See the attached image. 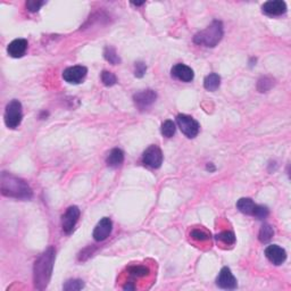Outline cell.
Returning <instances> with one entry per match:
<instances>
[{
  "mask_svg": "<svg viewBox=\"0 0 291 291\" xmlns=\"http://www.w3.org/2000/svg\"><path fill=\"white\" fill-rule=\"evenodd\" d=\"M55 248L49 247L47 250L39 256L34 263L33 268V281L38 290H43L50 281L54 262H55Z\"/></svg>",
  "mask_w": 291,
  "mask_h": 291,
  "instance_id": "6da1fadb",
  "label": "cell"
},
{
  "mask_svg": "<svg viewBox=\"0 0 291 291\" xmlns=\"http://www.w3.org/2000/svg\"><path fill=\"white\" fill-rule=\"evenodd\" d=\"M0 184L2 194L6 197L22 200H30L33 197V191L25 181L7 172L2 173Z\"/></svg>",
  "mask_w": 291,
  "mask_h": 291,
  "instance_id": "7a4b0ae2",
  "label": "cell"
},
{
  "mask_svg": "<svg viewBox=\"0 0 291 291\" xmlns=\"http://www.w3.org/2000/svg\"><path fill=\"white\" fill-rule=\"evenodd\" d=\"M223 24L221 21H214L209 27L200 31L194 37V42L199 46L214 48L223 38Z\"/></svg>",
  "mask_w": 291,
  "mask_h": 291,
  "instance_id": "3957f363",
  "label": "cell"
},
{
  "mask_svg": "<svg viewBox=\"0 0 291 291\" xmlns=\"http://www.w3.org/2000/svg\"><path fill=\"white\" fill-rule=\"evenodd\" d=\"M151 270L149 266L142 265V264H132L126 268L124 275H126L127 279L125 280L123 289L124 290H136V281L142 280V279H149L151 275Z\"/></svg>",
  "mask_w": 291,
  "mask_h": 291,
  "instance_id": "277c9868",
  "label": "cell"
},
{
  "mask_svg": "<svg viewBox=\"0 0 291 291\" xmlns=\"http://www.w3.org/2000/svg\"><path fill=\"white\" fill-rule=\"evenodd\" d=\"M236 208L246 215L254 216L258 220H264L269 216V208L263 205L255 204L250 198H240L236 203Z\"/></svg>",
  "mask_w": 291,
  "mask_h": 291,
  "instance_id": "5b68a950",
  "label": "cell"
},
{
  "mask_svg": "<svg viewBox=\"0 0 291 291\" xmlns=\"http://www.w3.org/2000/svg\"><path fill=\"white\" fill-rule=\"evenodd\" d=\"M5 124L9 129H16L21 124L23 118L22 103L18 100L14 99L6 106L5 111Z\"/></svg>",
  "mask_w": 291,
  "mask_h": 291,
  "instance_id": "8992f818",
  "label": "cell"
},
{
  "mask_svg": "<svg viewBox=\"0 0 291 291\" xmlns=\"http://www.w3.org/2000/svg\"><path fill=\"white\" fill-rule=\"evenodd\" d=\"M176 122L182 133H183L186 137H188L189 139L196 138L197 135L199 133V129H200L199 123L189 115L179 114L176 117Z\"/></svg>",
  "mask_w": 291,
  "mask_h": 291,
  "instance_id": "52a82bcc",
  "label": "cell"
},
{
  "mask_svg": "<svg viewBox=\"0 0 291 291\" xmlns=\"http://www.w3.org/2000/svg\"><path fill=\"white\" fill-rule=\"evenodd\" d=\"M142 163L151 169H160L163 164V152L161 148L156 145L148 147L142 155Z\"/></svg>",
  "mask_w": 291,
  "mask_h": 291,
  "instance_id": "ba28073f",
  "label": "cell"
},
{
  "mask_svg": "<svg viewBox=\"0 0 291 291\" xmlns=\"http://www.w3.org/2000/svg\"><path fill=\"white\" fill-rule=\"evenodd\" d=\"M80 218V209L77 206H71L66 209L62 218V228L66 234H71Z\"/></svg>",
  "mask_w": 291,
  "mask_h": 291,
  "instance_id": "9c48e42d",
  "label": "cell"
},
{
  "mask_svg": "<svg viewBox=\"0 0 291 291\" xmlns=\"http://www.w3.org/2000/svg\"><path fill=\"white\" fill-rule=\"evenodd\" d=\"M88 70L86 66L82 65H76L66 68L65 71L63 72V78L67 83H71V85H78L81 83L85 77L87 76Z\"/></svg>",
  "mask_w": 291,
  "mask_h": 291,
  "instance_id": "30bf717a",
  "label": "cell"
},
{
  "mask_svg": "<svg viewBox=\"0 0 291 291\" xmlns=\"http://www.w3.org/2000/svg\"><path fill=\"white\" fill-rule=\"evenodd\" d=\"M157 99V93L151 90V89H148V90H144L140 92H137L135 96H133V100L139 110L144 111L147 110L148 107H150L152 103L155 102Z\"/></svg>",
  "mask_w": 291,
  "mask_h": 291,
  "instance_id": "8fae6325",
  "label": "cell"
},
{
  "mask_svg": "<svg viewBox=\"0 0 291 291\" xmlns=\"http://www.w3.org/2000/svg\"><path fill=\"white\" fill-rule=\"evenodd\" d=\"M112 230H113L112 220L110 218H103L98 222L95 230H93V234H92L93 239L98 241V243L106 240L112 233Z\"/></svg>",
  "mask_w": 291,
  "mask_h": 291,
  "instance_id": "7c38bea8",
  "label": "cell"
},
{
  "mask_svg": "<svg viewBox=\"0 0 291 291\" xmlns=\"http://www.w3.org/2000/svg\"><path fill=\"white\" fill-rule=\"evenodd\" d=\"M216 284L222 289H228V290H233L238 287L236 279L233 277L231 270L229 268H226V266L221 270L219 277L216 279Z\"/></svg>",
  "mask_w": 291,
  "mask_h": 291,
  "instance_id": "4fadbf2b",
  "label": "cell"
},
{
  "mask_svg": "<svg viewBox=\"0 0 291 291\" xmlns=\"http://www.w3.org/2000/svg\"><path fill=\"white\" fill-rule=\"evenodd\" d=\"M265 256L266 258L274 265L283 264L285 259H287V253H285V250L278 245H270L269 247L265 249Z\"/></svg>",
  "mask_w": 291,
  "mask_h": 291,
  "instance_id": "5bb4252c",
  "label": "cell"
},
{
  "mask_svg": "<svg viewBox=\"0 0 291 291\" xmlns=\"http://www.w3.org/2000/svg\"><path fill=\"white\" fill-rule=\"evenodd\" d=\"M262 11L269 16H280L287 12V4L282 0H271L263 5Z\"/></svg>",
  "mask_w": 291,
  "mask_h": 291,
  "instance_id": "9a60e30c",
  "label": "cell"
},
{
  "mask_svg": "<svg viewBox=\"0 0 291 291\" xmlns=\"http://www.w3.org/2000/svg\"><path fill=\"white\" fill-rule=\"evenodd\" d=\"M172 76L182 82H191L195 77V73L192 68L184 65V64H176L172 67Z\"/></svg>",
  "mask_w": 291,
  "mask_h": 291,
  "instance_id": "2e32d148",
  "label": "cell"
},
{
  "mask_svg": "<svg viewBox=\"0 0 291 291\" xmlns=\"http://www.w3.org/2000/svg\"><path fill=\"white\" fill-rule=\"evenodd\" d=\"M28 49V40L25 39H15L8 44L7 52L13 58H21L24 56Z\"/></svg>",
  "mask_w": 291,
  "mask_h": 291,
  "instance_id": "e0dca14e",
  "label": "cell"
},
{
  "mask_svg": "<svg viewBox=\"0 0 291 291\" xmlns=\"http://www.w3.org/2000/svg\"><path fill=\"white\" fill-rule=\"evenodd\" d=\"M123 162H124V152H123L121 149H118V148L112 149L106 158L107 165L111 167L121 166L123 164Z\"/></svg>",
  "mask_w": 291,
  "mask_h": 291,
  "instance_id": "ac0fdd59",
  "label": "cell"
},
{
  "mask_svg": "<svg viewBox=\"0 0 291 291\" xmlns=\"http://www.w3.org/2000/svg\"><path fill=\"white\" fill-rule=\"evenodd\" d=\"M221 86V76L216 73H210L209 75H207L205 77L204 81V87L206 90L208 91H215L218 90Z\"/></svg>",
  "mask_w": 291,
  "mask_h": 291,
  "instance_id": "d6986e66",
  "label": "cell"
},
{
  "mask_svg": "<svg viewBox=\"0 0 291 291\" xmlns=\"http://www.w3.org/2000/svg\"><path fill=\"white\" fill-rule=\"evenodd\" d=\"M274 235V229L272 225L270 224H264L262 225V228L259 230L258 233V239L262 244H268L271 241V239L273 238Z\"/></svg>",
  "mask_w": 291,
  "mask_h": 291,
  "instance_id": "ffe728a7",
  "label": "cell"
},
{
  "mask_svg": "<svg viewBox=\"0 0 291 291\" xmlns=\"http://www.w3.org/2000/svg\"><path fill=\"white\" fill-rule=\"evenodd\" d=\"M190 236L194 240L198 241V243H206V241H210V233L204 228H195L191 230Z\"/></svg>",
  "mask_w": 291,
  "mask_h": 291,
  "instance_id": "44dd1931",
  "label": "cell"
},
{
  "mask_svg": "<svg viewBox=\"0 0 291 291\" xmlns=\"http://www.w3.org/2000/svg\"><path fill=\"white\" fill-rule=\"evenodd\" d=\"M103 57H105L106 61L108 63H111L112 65H117V64L121 63V58L117 55L114 47H111V46L106 47L105 50H103Z\"/></svg>",
  "mask_w": 291,
  "mask_h": 291,
  "instance_id": "7402d4cb",
  "label": "cell"
},
{
  "mask_svg": "<svg viewBox=\"0 0 291 291\" xmlns=\"http://www.w3.org/2000/svg\"><path fill=\"white\" fill-rule=\"evenodd\" d=\"M215 238H216V240L221 241V243H223L224 245L232 246L235 243V235L232 231H228V230L223 231V232L216 234Z\"/></svg>",
  "mask_w": 291,
  "mask_h": 291,
  "instance_id": "603a6c76",
  "label": "cell"
},
{
  "mask_svg": "<svg viewBox=\"0 0 291 291\" xmlns=\"http://www.w3.org/2000/svg\"><path fill=\"white\" fill-rule=\"evenodd\" d=\"M162 135L166 137V138H172L175 135V131H176V127L173 121L171 120H167L162 124Z\"/></svg>",
  "mask_w": 291,
  "mask_h": 291,
  "instance_id": "cb8c5ba5",
  "label": "cell"
},
{
  "mask_svg": "<svg viewBox=\"0 0 291 291\" xmlns=\"http://www.w3.org/2000/svg\"><path fill=\"white\" fill-rule=\"evenodd\" d=\"M274 86V80L269 76L260 77L257 83V89L259 92H268Z\"/></svg>",
  "mask_w": 291,
  "mask_h": 291,
  "instance_id": "d4e9b609",
  "label": "cell"
},
{
  "mask_svg": "<svg viewBox=\"0 0 291 291\" xmlns=\"http://www.w3.org/2000/svg\"><path fill=\"white\" fill-rule=\"evenodd\" d=\"M83 287H85V283H83L82 280L73 279V280H68L67 282L64 284L63 288L66 291H76V290H81Z\"/></svg>",
  "mask_w": 291,
  "mask_h": 291,
  "instance_id": "484cf974",
  "label": "cell"
},
{
  "mask_svg": "<svg viewBox=\"0 0 291 291\" xmlns=\"http://www.w3.org/2000/svg\"><path fill=\"white\" fill-rule=\"evenodd\" d=\"M101 81L106 87H113L116 85L117 78L115 76V74H113L112 72L103 71L101 73Z\"/></svg>",
  "mask_w": 291,
  "mask_h": 291,
  "instance_id": "4316f807",
  "label": "cell"
},
{
  "mask_svg": "<svg viewBox=\"0 0 291 291\" xmlns=\"http://www.w3.org/2000/svg\"><path fill=\"white\" fill-rule=\"evenodd\" d=\"M44 4H46V3H44V2H39V0H29V2H27V8L29 9L30 12L36 13L43 6Z\"/></svg>",
  "mask_w": 291,
  "mask_h": 291,
  "instance_id": "83f0119b",
  "label": "cell"
},
{
  "mask_svg": "<svg viewBox=\"0 0 291 291\" xmlns=\"http://www.w3.org/2000/svg\"><path fill=\"white\" fill-rule=\"evenodd\" d=\"M147 65L144 62H137L135 65V75L137 77H142L146 74Z\"/></svg>",
  "mask_w": 291,
  "mask_h": 291,
  "instance_id": "f1b7e54d",
  "label": "cell"
},
{
  "mask_svg": "<svg viewBox=\"0 0 291 291\" xmlns=\"http://www.w3.org/2000/svg\"><path fill=\"white\" fill-rule=\"evenodd\" d=\"M207 170H209V171H211V172H214V171H215V167H214V166H213V164H211V163H210V164L207 165Z\"/></svg>",
  "mask_w": 291,
  "mask_h": 291,
  "instance_id": "f546056e",
  "label": "cell"
},
{
  "mask_svg": "<svg viewBox=\"0 0 291 291\" xmlns=\"http://www.w3.org/2000/svg\"><path fill=\"white\" fill-rule=\"evenodd\" d=\"M133 5H136V6H141V5H144L145 3H132Z\"/></svg>",
  "mask_w": 291,
  "mask_h": 291,
  "instance_id": "4dcf8cb0",
  "label": "cell"
}]
</instances>
